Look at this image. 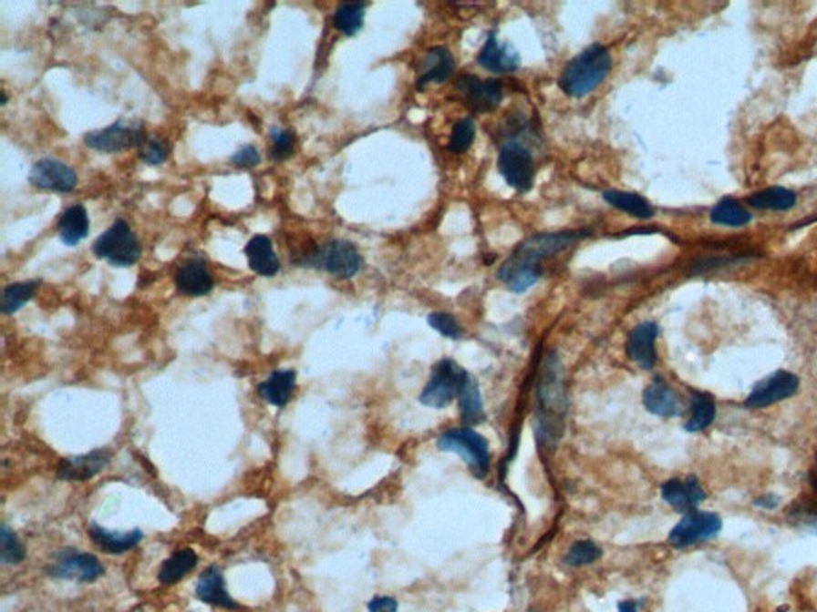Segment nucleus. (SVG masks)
I'll use <instances>...</instances> for the list:
<instances>
[{"mask_svg": "<svg viewBox=\"0 0 817 612\" xmlns=\"http://www.w3.org/2000/svg\"><path fill=\"white\" fill-rule=\"evenodd\" d=\"M591 230H561L536 233L519 242L498 270L497 278L511 292L523 293L542 278L543 263L586 240Z\"/></svg>", "mask_w": 817, "mask_h": 612, "instance_id": "nucleus-1", "label": "nucleus"}, {"mask_svg": "<svg viewBox=\"0 0 817 612\" xmlns=\"http://www.w3.org/2000/svg\"><path fill=\"white\" fill-rule=\"evenodd\" d=\"M562 363L555 352L544 357L538 382V435L544 442H555L564 429V416L567 412V395L564 388Z\"/></svg>", "mask_w": 817, "mask_h": 612, "instance_id": "nucleus-2", "label": "nucleus"}, {"mask_svg": "<svg viewBox=\"0 0 817 612\" xmlns=\"http://www.w3.org/2000/svg\"><path fill=\"white\" fill-rule=\"evenodd\" d=\"M613 59L606 46L589 45L570 59L559 76V88L570 97H583L597 88L612 70Z\"/></svg>", "mask_w": 817, "mask_h": 612, "instance_id": "nucleus-3", "label": "nucleus"}, {"mask_svg": "<svg viewBox=\"0 0 817 612\" xmlns=\"http://www.w3.org/2000/svg\"><path fill=\"white\" fill-rule=\"evenodd\" d=\"M294 265L315 268L336 276L338 280H351L361 270V255L357 246L346 240H331L321 246L312 244L293 259Z\"/></svg>", "mask_w": 817, "mask_h": 612, "instance_id": "nucleus-4", "label": "nucleus"}, {"mask_svg": "<svg viewBox=\"0 0 817 612\" xmlns=\"http://www.w3.org/2000/svg\"><path fill=\"white\" fill-rule=\"evenodd\" d=\"M93 254L96 259L106 260L112 267H133L140 259L142 248L129 223L119 219L96 238Z\"/></svg>", "mask_w": 817, "mask_h": 612, "instance_id": "nucleus-5", "label": "nucleus"}, {"mask_svg": "<svg viewBox=\"0 0 817 612\" xmlns=\"http://www.w3.org/2000/svg\"><path fill=\"white\" fill-rule=\"evenodd\" d=\"M470 376L452 359H442L434 365L427 386L421 391V403L431 408H446L453 399H459Z\"/></svg>", "mask_w": 817, "mask_h": 612, "instance_id": "nucleus-6", "label": "nucleus"}, {"mask_svg": "<svg viewBox=\"0 0 817 612\" xmlns=\"http://www.w3.org/2000/svg\"><path fill=\"white\" fill-rule=\"evenodd\" d=\"M438 448L442 452L457 453L478 477L487 475L491 465L489 442L472 427H457L442 434L438 439Z\"/></svg>", "mask_w": 817, "mask_h": 612, "instance_id": "nucleus-7", "label": "nucleus"}, {"mask_svg": "<svg viewBox=\"0 0 817 612\" xmlns=\"http://www.w3.org/2000/svg\"><path fill=\"white\" fill-rule=\"evenodd\" d=\"M498 171L517 193H529L535 185V159L519 139H508L500 148Z\"/></svg>", "mask_w": 817, "mask_h": 612, "instance_id": "nucleus-8", "label": "nucleus"}, {"mask_svg": "<svg viewBox=\"0 0 817 612\" xmlns=\"http://www.w3.org/2000/svg\"><path fill=\"white\" fill-rule=\"evenodd\" d=\"M146 129L140 121L119 120L110 127L85 134V146L102 153H119L146 144Z\"/></svg>", "mask_w": 817, "mask_h": 612, "instance_id": "nucleus-9", "label": "nucleus"}, {"mask_svg": "<svg viewBox=\"0 0 817 612\" xmlns=\"http://www.w3.org/2000/svg\"><path fill=\"white\" fill-rule=\"evenodd\" d=\"M47 576L53 579L95 582L104 576V566L95 555L67 547L55 554L50 565L45 567Z\"/></svg>", "mask_w": 817, "mask_h": 612, "instance_id": "nucleus-10", "label": "nucleus"}, {"mask_svg": "<svg viewBox=\"0 0 817 612\" xmlns=\"http://www.w3.org/2000/svg\"><path fill=\"white\" fill-rule=\"evenodd\" d=\"M455 88L474 114L493 112L503 99V85L497 78L482 80L472 74H463L457 78Z\"/></svg>", "mask_w": 817, "mask_h": 612, "instance_id": "nucleus-11", "label": "nucleus"}, {"mask_svg": "<svg viewBox=\"0 0 817 612\" xmlns=\"http://www.w3.org/2000/svg\"><path fill=\"white\" fill-rule=\"evenodd\" d=\"M721 518L712 512L689 510L669 533V542L677 548L708 541L720 533Z\"/></svg>", "mask_w": 817, "mask_h": 612, "instance_id": "nucleus-12", "label": "nucleus"}, {"mask_svg": "<svg viewBox=\"0 0 817 612\" xmlns=\"http://www.w3.org/2000/svg\"><path fill=\"white\" fill-rule=\"evenodd\" d=\"M29 182L38 190L70 193L77 187V172L63 161L55 158L38 159L29 172Z\"/></svg>", "mask_w": 817, "mask_h": 612, "instance_id": "nucleus-13", "label": "nucleus"}, {"mask_svg": "<svg viewBox=\"0 0 817 612\" xmlns=\"http://www.w3.org/2000/svg\"><path fill=\"white\" fill-rule=\"evenodd\" d=\"M798 386L800 380L797 375L787 370H778L755 384L752 393L747 397L746 407L763 408L776 402L784 401L797 393Z\"/></svg>", "mask_w": 817, "mask_h": 612, "instance_id": "nucleus-14", "label": "nucleus"}, {"mask_svg": "<svg viewBox=\"0 0 817 612\" xmlns=\"http://www.w3.org/2000/svg\"><path fill=\"white\" fill-rule=\"evenodd\" d=\"M112 458L114 452L110 448H98L85 454L63 458L57 463V478L66 482H85L104 471Z\"/></svg>", "mask_w": 817, "mask_h": 612, "instance_id": "nucleus-15", "label": "nucleus"}, {"mask_svg": "<svg viewBox=\"0 0 817 612\" xmlns=\"http://www.w3.org/2000/svg\"><path fill=\"white\" fill-rule=\"evenodd\" d=\"M176 291L184 297H203L214 289V278L203 257L185 259L174 273Z\"/></svg>", "mask_w": 817, "mask_h": 612, "instance_id": "nucleus-16", "label": "nucleus"}, {"mask_svg": "<svg viewBox=\"0 0 817 612\" xmlns=\"http://www.w3.org/2000/svg\"><path fill=\"white\" fill-rule=\"evenodd\" d=\"M657 333L659 329L655 322L645 321L636 325L629 333L627 343H626V354L627 357L637 363L638 367L645 370H651L657 363Z\"/></svg>", "mask_w": 817, "mask_h": 612, "instance_id": "nucleus-17", "label": "nucleus"}, {"mask_svg": "<svg viewBox=\"0 0 817 612\" xmlns=\"http://www.w3.org/2000/svg\"><path fill=\"white\" fill-rule=\"evenodd\" d=\"M478 64L491 74H511L521 67V56L512 45L500 44L495 32H491L479 51Z\"/></svg>", "mask_w": 817, "mask_h": 612, "instance_id": "nucleus-18", "label": "nucleus"}, {"mask_svg": "<svg viewBox=\"0 0 817 612\" xmlns=\"http://www.w3.org/2000/svg\"><path fill=\"white\" fill-rule=\"evenodd\" d=\"M195 595L202 603H206V605L230 609V611L238 609L235 599L232 598L227 592L222 569L216 565H211L204 569L203 573L200 574L197 586H195Z\"/></svg>", "mask_w": 817, "mask_h": 612, "instance_id": "nucleus-19", "label": "nucleus"}, {"mask_svg": "<svg viewBox=\"0 0 817 612\" xmlns=\"http://www.w3.org/2000/svg\"><path fill=\"white\" fill-rule=\"evenodd\" d=\"M661 496L677 512H689L706 499V493L696 477L672 478L661 486Z\"/></svg>", "mask_w": 817, "mask_h": 612, "instance_id": "nucleus-20", "label": "nucleus"}, {"mask_svg": "<svg viewBox=\"0 0 817 612\" xmlns=\"http://www.w3.org/2000/svg\"><path fill=\"white\" fill-rule=\"evenodd\" d=\"M455 69V57L446 46H433L421 57L417 87L423 88L429 83L446 82Z\"/></svg>", "mask_w": 817, "mask_h": 612, "instance_id": "nucleus-21", "label": "nucleus"}, {"mask_svg": "<svg viewBox=\"0 0 817 612\" xmlns=\"http://www.w3.org/2000/svg\"><path fill=\"white\" fill-rule=\"evenodd\" d=\"M87 533H88L89 539L95 542V546L101 548L102 552L110 555H120L133 550L134 547H138V544L144 537L140 528L120 533V531H109V529L102 528L101 525H98L96 522L88 523Z\"/></svg>", "mask_w": 817, "mask_h": 612, "instance_id": "nucleus-22", "label": "nucleus"}, {"mask_svg": "<svg viewBox=\"0 0 817 612\" xmlns=\"http://www.w3.org/2000/svg\"><path fill=\"white\" fill-rule=\"evenodd\" d=\"M297 372L294 369H276L257 384V394L276 408H284L293 399Z\"/></svg>", "mask_w": 817, "mask_h": 612, "instance_id": "nucleus-23", "label": "nucleus"}, {"mask_svg": "<svg viewBox=\"0 0 817 612\" xmlns=\"http://www.w3.org/2000/svg\"><path fill=\"white\" fill-rule=\"evenodd\" d=\"M644 405L650 413L661 418H674L682 413V402L667 382L657 378L645 388L642 395Z\"/></svg>", "mask_w": 817, "mask_h": 612, "instance_id": "nucleus-24", "label": "nucleus"}, {"mask_svg": "<svg viewBox=\"0 0 817 612\" xmlns=\"http://www.w3.org/2000/svg\"><path fill=\"white\" fill-rule=\"evenodd\" d=\"M244 255L249 268L264 278H274L280 271V260L268 236H253L244 248Z\"/></svg>", "mask_w": 817, "mask_h": 612, "instance_id": "nucleus-25", "label": "nucleus"}, {"mask_svg": "<svg viewBox=\"0 0 817 612\" xmlns=\"http://www.w3.org/2000/svg\"><path fill=\"white\" fill-rule=\"evenodd\" d=\"M57 235L64 246H78L88 236L89 217L83 204L76 203L64 210L57 225Z\"/></svg>", "mask_w": 817, "mask_h": 612, "instance_id": "nucleus-26", "label": "nucleus"}, {"mask_svg": "<svg viewBox=\"0 0 817 612\" xmlns=\"http://www.w3.org/2000/svg\"><path fill=\"white\" fill-rule=\"evenodd\" d=\"M198 565V555L191 548H181L176 550L168 560L161 563L159 571L160 584L163 586H174L179 580L184 579L187 574L195 569Z\"/></svg>", "mask_w": 817, "mask_h": 612, "instance_id": "nucleus-27", "label": "nucleus"}, {"mask_svg": "<svg viewBox=\"0 0 817 612\" xmlns=\"http://www.w3.org/2000/svg\"><path fill=\"white\" fill-rule=\"evenodd\" d=\"M602 197L615 209L623 210L637 219H651L655 214L650 201L634 191L605 190L602 191Z\"/></svg>", "mask_w": 817, "mask_h": 612, "instance_id": "nucleus-28", "label": "nucleus"}, {"mask_svg": "<svg viewBox=\"0 0 817 612\" xmlns=\"http://www.w3.org/2000/svg\"><path fill=\"white\" fill-rule=\"evenodd\" d=\"M747 203L750 204L753 209L791 210L797 204V195L795 191L789 190L785 187H770L750 195L747 198Z\"/></svg>", "mask_w": 817, "mask_h": 612, "instance_id": "nucleus-29", "label": "nucleus"}, {"mask_svg": "<svg viewBox=\"0 0 817 612\" xmlns=\"http://www.w3.org/2000/svg\"><path fill=\"white\" fill-rule=\"evenodd\" d=\"M710 222L723 227H746L752 222V214L734 199V198H721L719 203L710 209Z\"/></svg>", "mask_w": 817, "mask_h": 612, "instance_id": "nucleus-30", "label": "nucleus"}, {"mask_svg": "<svg viewBox=\"0 0 817 612\" xmlns=\"http://www.w3.org/2000/svg\"><path fill=\"white\" fill-rule=\"evenodd\" d=\"M460 416L466 426H476L485 421L484 403L476 380L470 376L459 397Z\"/></svg>", "mask_w": 817, "mask_h": 612, "instance_id": "nucleus-31", "label": "nucleus"}, {"mask_svg": "<svg viewBox=\"0 0 817 612\" xmlns=\"http://www.w3.org/2000/svg\"><path fill=\"white\" fill-rule=\"evenodd\" d=\"M364 15H366V4L344 2L334 13L332 23L338 32H342L346 37H353L363 29Z\"/></svg>", "mask_w": 817, "mask_h": 612, "instance_id": "nucleus-32", "label": "nucleus"}, {"mask_svg": "<svg viewBox=\"0 0 817 612\" xmlns=\"http://www.w3.org/2000/svg\"><path fill=\"white\" fill-rule=\"evenodd\" d=\"M715 418L714 397L706 393L691 395V418L685 424V431L699 433L712 424Z\"/></svg>", "mask_w": 817, "mask_h": 612, "instance_id": "nucleus-33", "label": "nucleus"}, {"mask_svg": "<svg viewBox=\"0 0 817 612\" xmlns=\"http://www.w3.org/2000/svg\"><path fill=\"white\" fill-rule=\"evenodd\" d=\"M40 280H21L13 282L4 289V299L0 310L4 314H13L19 311L23 306L37 292Z\"/></svg>", "mask_w": 817, "mask_h": 612, "instance_id": "nucleus-34", "label": "nucleus"}, {"mask_svg": "<svg viewBox=\"0 0 817 612\" xmlns=\"http://www.w3.org/2000/svg\"><path fill=\"white\" fill-rule=\"evenodd\" d=\"M26 558L25 546L19 541L18 536L13 529L6 526V523L0 528V561L2 565H19Z\"/></svg>", "mask_w": 817, "mask_h": 612, "instance_id": "nucleus-35", "label": "nucleus"}, {"mask_svg": "<svg viewBox=\"0 0 817 612\" xmlns=\"http://www.w3.org/2000/svg\"><path fill=\"white\" fill-rule=\"evenodd\" d=\"M474 138H476V125H474V121L470 117L461 118L452 127V133H450V138H449L447 150L450 153H457V155L468 152L470 147L472 146V142H474Z\"/></svg>", "mask_w": 817, "mask_h": 612, "instance_id": "nucleus-36", "label": "nucleus"}, {"mask_svg": "<svg viewBox=\"0 0 817 612\" xmlns=\"http://www.w3.org/2000/svg\"><path fill=\"white\" fill-rule=\"evenodd\" d=\"M270 150L268 155L274 161L291 158L295 147V134L287 128L274 127L270 129Z\"/></svg>", "mask_w": 817, "mask_h": 612, "instance_id": "nucleus-37", "label": "nucleus"}, {"mask_svg": "<svg viewBox=\"0 0 817 612\" xmlns=\"http://www.w3.org/2000/svg\"><path fill=\"white\" fill-rule=\"evenodd\" d=\"M602 550L597 544L591 541H578L570 546L564 556V563L568 566H586L600 560Z\"/></svg>", "mask_w": 817, "mask_h": 612, "instance_id": "nucleus-38", "label": "nucleus"}, {"mask_svg": "<svg viewBox=\"0 0 817 612\" xmlns=\"http://www.w3.org/2000/svg\"><path fill=\"white\" fill-rule=\"evenodd\" d=\"M168 157H170V147L159 138H150V139H147L144 146L140 147V158L146 165H163Z\"/></svg>", "mask_w": 817, "mask_h": 612, "instance_id": "nucleus-39", "label": "nucleus"}, {"mask_svg": "<svg viewBox=\"0 0 817 612\" xmlns=\"http://www.w3.org/2000/svg\"><path fill=\"white\" fill-rule=\"evenodd\" d=\"M427 321L428 324L431 325L434 331L440 332L442 337L459 340V338H461V335H463L459 321L453 318V316H450V314H447V312H431V314L428 316Z\"/></svg>", "mask_w": 817, "mask_h": 612, "instance_id": "nucleus-40", "label": "nucleus"}, {"mask_svg": "<svg viewBox=\"0 0 817 612\" xmlns=\"http://www.w3.org/2000/svg\"><path fill=\"white\" fill-rule=\"evenodd\" d=\"M738 261H742V255L740 257H736V255H728V257L715 255V257H708V259H699L689 268H691V274H701L714 271V270H720V268L731 267Z\"/></svg>", "mask_w": 817, "mask_h": 612, "instance_id": "nucleus-41", "label": "nucleus"}, {"mask_svg": "<svg viewBox=\"0 0 817 612\" xmlns=\"http://www.w3.org/2000/svg\"><path fill=\"white\" fill-rule=\"evenodd\" d=\"M261 153L259 150L255 148L254 146H243L236 150L232 157H230V163L235 166V168H240V169H249V168H255V166L261 163Z\"/></svg>", "mask_w": 817, "mask_h": 612, "instance_id": "nucleus-42", "label": "nucleus"}, {"mask_svg": "<svg viewBox=\"0 0 817 612\" xmlns=\"http://www.w3.org/2000/svg\"><path fill=\"white\" fill-rule=\"evenodd\" d=\"M369 612H398V601L391 597H376L367 605Z\"/></svg>", "mask_w": 817, "mask_h": 612, "instance_id": "nucleus-43", "label": "nucleus"}, {"mask_svg": "<svg viewBox=\"0 0 817 612\" xmlns=\"http://www.w3.org/2000/svg\"><path fill=\"white\" fill-rule=\"evenodd\" d=\"M779 503H781V499L778 496H772V495H766V496H760L753 501L755 505H759L761 509L771 510L776 509L778 507Z\"/></svg>", "mask_w": 817, "mask_h": 612, "instance_id": "nucleus-44", "label": "nucleus"}, {"mask_svg": "<svg viewBox=\"0 0 817 612\" xmlns=\"http://www.w3.org/2000/svg\"><path fill=\"white\" fill-rule=\"evenodd\" d=\"M618 612H638V603L634 599H625L618 603Z\"/></svg>", "mask_w": 817, "mask_h": 612, "instance_id": "nucleus-45", "label": "nucleus"}, {"mask_svg": "<svg viewBox=\"0 0 817 612\" xmlns=\"http://www.w3.org/2000/svg\"><path fill=\"white\" fill-rule=\"evenodd\" d=\"M6 101H8V97H6L5 91H2V106H5Z\"/></svg>", "mask_w": 817, "mask_h": 612, "instance_id": "nucleus-46", "label": "nucleus"}, {"mask_svg": "<svg viewBox=\"0 0 817 612\" xmlns=\"http://www.w3.org/2000/svg\"><path fill=\"white\" fill-rule=\"evenodd\" d=\"M532 612H535V611H532Z\"/></svg>", "mask_w": 817, "mask_h": 612, "instance_id": "nucleus-47", "label": "nucleus"}, {"mask_svg": "<svg viewBox=\"0 0 817 612\" xmlns=\"http://www.w3.org/2000/svg\"><path fill=\"white\" fill-rule=\"evenodd\" d=\"M816 474H817V472H816Z\"/></svg>", "mask_w": 817, "mask_h": 612, "instance_id": "nucleus-48", "label": "nucleus"}]
</instances>
